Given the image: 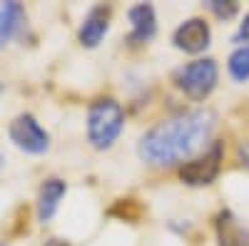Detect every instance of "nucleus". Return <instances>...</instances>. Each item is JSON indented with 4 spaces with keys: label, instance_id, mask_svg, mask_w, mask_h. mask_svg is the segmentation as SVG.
<instances>
[{
    "label": "nucleus",
    "instance_id": "nucleus-15",
    "mask_svg": "<svg viewBox=\"0 0 249 246\" xmlns=\"http://www.w3.org/2000/svg\"><path fill=\"white\" fill-rule=\"evenodd\" d=\"M0 167H3V154H0Z\"/></svg>",
    "mask_w": 249,
    "mask_h": 246
},
{
    "label": "nucleus",
    "instance_id": "nucleus-3",
    "mask_svg": "<svg viewBox=\"0 0 249 246\" xmlns=\"http://www.w3.org/2000/svg\"><path fill=\"white\" fill-rule=\"evenodd\" d=\"M175 82L177 87L195 102H202L207 99L217 82H219V67H217V60L212 57H199V60H192V63L182 65L177 72H175Z\"/></svg>",
    "mask_w": 249,
    "mask_h": 246
},
{
    "label": "nucleus",
    "instance_id": "nucleus-16",
    "mask_svg": "<svg viewBox=\"0 0 249 246\" xmlns=\"http://www.w3.org/2000/svg\"><path fill=\"white\" fill-rule=\"evenodd\" d=\"M0 246H5V244H0Z\"/></svg>",
    "mask_w": 249,
    "mask_h": 246
},
{
    "label": "nucleus",
    "instance_id": "nucleus-7",
    "mask_svg": "<svg viewBox=\"0 0 249 246\" xmlns=\"http://www.w3.org/2000/svg\"><path fill=\"white\" fill-rule=\"evenodd\" d=\"M110 17H112V8L100 3V5H92L82 20V25L77 30V40L82 48H97L102 43V37L107 35L110 30Z\"/></svg>",
    "mask_w": 249,
    "mask_h": 246
},
{
    "label": "nucleus",
    "instance_id": "nucleus-2",
    "mask_svg": "<svg viewBox=\"0 0 249 246\" xmlns=\"http://www.w3.org/2000/svg\"><path fill=\"white\" fill-rule=\"evenodd\" d=\"M124 130V110L115 97H97L88 107V142L95 149H110Z\"/></svg>",
    "mask_w": 249,
    "mask_h": 246
},
{
    "label": "nucleus",
    "instance_id": "nucleus-11",
    "mask_svg": "<svg viewBox=\"0 0 249 246\" xmlns=\"http://www.w3.org/2000/svg\"><path fill=\"white\" fill-rule=\"evenodd\" d=\"M23 25H25V8L23 5L15 3V0L0 3V50L20 33Z\"/></svg>",
    "mask_w": 249,
    "mask_h": 246
},
{
    "label": "nucleus",
    "instance_id": "nucleus-8",
    "mask_svg": "<svg viewBox=\"0 0 249 246\" xmlns=\"http://www.w3.org/2000/svg\"><path fill=\"white\" fill-rule=\"evenodd\" d=\"M127 17H130V35L127 40L132 45H142V43H147V40L155 37L157 33V15H155V8L150 3H137L127 10Z\"/></svg>",
    "mask_w": 249,
    "mask_h": 246
},
{
    "label": "nucleus",
    "instance_id": "nucleus-10",
    "mask_svg": "<svg viewBox=\"0 0 249 246\" xmlns=\"http://www.w3.org/2000/svg\"><path fill=\"white\" fill-rule=\"evenodd\" d=\"M214 231L219 246H249V229L242 227L239 219L230 212L222 209L214 219Z\"/></svg>",
    "mask_w": 249,
    "mask_h": 246
},
{
    "label": "nucleus",
    "instance_id": "nucleus-6",
    "mask_svg": "<svg viewBox=\"0 0 249 246\" xmlns=\"http://www.w3.org/2000/svg\"><path fill=\"white\" fill-rule=\"evenodd\" d=\"M210 40H212V30H210V23L204 17H187L172 33L175 48L182 52H190V55L204 52L210 48Z\"/></svg>",
    "mask_w": 249,
    "mask_h": 246
},
{
    "label": "nucleus",
    "instance_id": "nucleus-5",
    "mask_svg": "<svg viewBox=\"0 0 249 246\" xmlns=\"http://www.w3.org/2000/svg\"><path fill=\"white\" fill-rule=\"evenodd\" d=\"M8 134H10L13 145L18 149L28 152V154H45L50 149V134H48V130L40 125L33 115H28V112L18 115L10 122Z\"/></svg>",
    "mask_w": 249,
    "mask_h": 246
},
{
    "label": "nucleus",
    "instance_id": "nucleus-1",
    "mask_svg": "<svg viewBox=\"0 0 249 246\" xmlns=\"http://www.w3.org/2000/svg\"><path fill=\"white\" fill-rule=\"evenodd\" d=\"M217 127V115L207 107L187 110L147 130L140 139V157L152 167H172L207 147Z\"/></svg>",
    "mask_w": 249,
    "mask_h": 246
},
{
    "label": "nucleus",
    "instance_id": "nucleus-4",
    "mask_svg": "<svg viewBox=\"0 0 249 246\" xmlns=\"http://www.w3.org/2000/svg\"><path fill=\"white\" fill-rule=\"evenodd\" d=\"M222 157H224L222 142H214L204 154L184 162L179 167L182 184H187V187H210L222 172Z\"/></svg>",
    "mask_w": 249,
    "mask_h": 246
},
{
    "label": "nucleus",
    "instance_id": "nucleus-13",
    "mask_svg": "<svg viewBox=\"0 0 249 246\" xmlns=\"http://www.w3.org/2000/svg\"><path fill=\"white\" fill-rule=\"evenodd\" d=\"M207 8H210L219 20H232L239 13V5L234 0H207Z\"/></svg>",
    "mask_w": 249,
    "mask_h": 246
},
{
    "label": "nucleus",
    "instance_id": "nucleus-14",
    "mask_svg": "<svg viewBox=\"0 0 249 246\" xmlns=\"http://www.w3.org/2000/svg\"><path fill=\"white\" fill-rule=\"evenodd\" d=\"M234 43H249V13L244 15V20L239 23V30L234 35Z\"/></svg>",
    "mask_w": 249,
    "mask_h": 246
},
{
    "label": "nucleus",
    "instance_id": "nucleus-9",
    "mask_svg": "<svg viewBox=\"0 0 249 246\" xmlns=\"http://www.w3.org/2000/svg\"><path fill=\"white\" fill-rule=\"evenodd\" d=\"M68 192V184L65 179H60V177H50L45 179L43 184H40V189H37V204H35V209H37V221H50L60 207V201L62 197H65Z\"/></svg>",
    "mask_w": 249,
    "mask_h": 246
},
{
    "label": "nucleus",
    "instance_id": "nucleus-12",
    "mask_svg": "<svg viewBox=\"0 0 249 246\" xmlns=\"http://www.w3.org/2000/svg\"><path fill=\"white\" fill-rule=\"evenodd\" d=\"M227 70L237 82H247L249 80V45H239L232 55L230 63H227Z\"/></svg>",
    "mask_w": 249,
    "mask_h": 246
}]
</instances>
